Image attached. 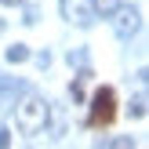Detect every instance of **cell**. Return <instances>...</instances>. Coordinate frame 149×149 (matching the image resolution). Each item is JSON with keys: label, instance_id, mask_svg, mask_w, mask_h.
I'll return each mask as SVG.
<instances>
[{"label": "cell", "instance_id": "1", "mask_svg": "<svg viewBox=\"0 0 149 149\" xmlns=\"http://www.w3.org/2000/svg\"><path fill=\"white\" fill-rule=\"evenodd\" d=\"M51 120V102L40 95H26V98L15 106V127L22 135H40Z\"/></svg>", "mask_w": 149, "mask_h": 149}, {"label": "cell", "instance_id": "2", "mask_svg": "<svg viewBox=\"0 0 149 149\" xmlns=\"http://www.w3.org/2000/svg\"><path fill=\"white\" fill-rule=\"evenodd\" d=\"M116 120V87H95L91 95V109H87V127H109Z\"/></svg>", "mask_w": 149, "mask_h": 149}, {"label": "cell", "instance_id": "3", "mask_svg": "<svg viewBox=\"0 0 149 149\" xmlns=\"http://www.w3.org/2000/svg\"><path fill=\"white\" fill-rule=\"evenodd\" d=\"M109 18H113L116 36H124V40H127V36H135V33H138V26H142V15H138V7H127V4H120L113 15H109Z\"/></svg>", "mask_w": 149, "mask_h": 149}, {"label": "cell", "instance_id": "4", "mask_svg": "<svg viewBox=\"0 0 149 149\" xmlns=\"http://www.w3.org/2000/svg\"><path fill=\"white\" fill-rule=\"evenodd\" d=\"M62 15L69 22H77V26H91V18H95L87 0H62Z\"/></svg>", "mask_w": 149, "mask_h": 149}, {"label": "cell", "instance_id": "5", "mask_svg": "<svg viewBox=\"0 0 149 149\" xmlns=\"http://www.w3.org/2000/svg\"><path fill=\"white\" fill-rule=\"evenodd\" d=\"M120 4H124V0H91V11H95V15H102V18H109V15H113Z\"/></svg>", "mask_w": 149, "mask_h": 149}, {"label": "cell", "instance_id": "6", "mask_svg": "<svg viewBox=\"0 0 149 149\" xmlns=\"http://www.w3.org/2000/svg\"><path fill=\"white\" fill-rule=\"evenodd\" d=\"M26 58H29V47H26V44H15V47H7V62H11V65L26 62Z\"/></svg>", "mask_w": 149, "mask_h": 149}, {"label": "cell", "instance_id": "7", "mask_svg": "<svg viewBox=\"0 0 149 149\" xmlns=\"http://www.w3.org/2000/svg\"><path fill=\"white\" fill-rule=\"evenodd\" d=\"M131 116H138V120L146 116V91H138V95H135V106H131Z\"/></svg>", "mask_w": 149, "mask_h": 149}, {"label": "cell", "instance_id": "8", "mask_svg": "<svg viewBox=\"0 0 149 149\" xmlns=\"http://www.w3.org/2000/svg\"><path fill=\"white\" fill-rule=\"evenodd\" d=\"M84 77H87V73H84ZM84 77H80L77 84L69 87V95H73V102H84Z\"/></svg>", "mask_w": 149, "mask_h": 149}, {"label": "cell", "instance_id": "9", "mask_svg": "<svg viewBox=\"0 0 149 149\" xmlns=\"http://www.w3.org/2000/svg\"><path fill=\"white\" fill-rule=\"evenodd\" d=\"M4 146H11V131H7V127H0V149H4Z\"/></svg>", "mask_w": 149, "mask_h": 149}, {"label": "cell", "instance_id": "10", "mask_svg": "<svg viewBox=\"0 0 149 149\" xmlns=\"http://www.w3.org/2000/svg\"><path fill=\"white\" fill-rule=\"evenodd\" d=\"M0 4H22V0H0Z\"/></svg>", "mask_w": 149, "mask_h": 149}]
</instances>
